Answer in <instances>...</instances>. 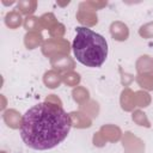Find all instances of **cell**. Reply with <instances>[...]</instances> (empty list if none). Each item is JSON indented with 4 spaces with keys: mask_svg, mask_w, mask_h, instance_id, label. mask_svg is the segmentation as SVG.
Returning a JSON list of instances; mask_svg holds the SVG:
<instances>
[{
    "mask_svg": "<svg viewBox=\"0 0 153 153\" xmlns=\"http://www.w3.org/2000/svg\"><path fill=\"white\" fill-rule=\"evenodd\" d=\"M71 128L72 121L63 106L43 102L33 105L23 115L20 136L27 147L45 151L61 143Z\"/></svg>",
    "mask_w": 153,
    "mask_h": 153,
    "instance_id": "cell-1",
    "label": "cell"
},
{
    "mask_svg": "<svg viewBox=\"0 0 153 153\" xmlns=\"http://www.w3.org/2000/svg\"><path fill=\"white\" fill-rule=\"evenodd\" d=\"M72 50L76 61L91 68L100 67L108 56V43L105 38L88 27L78 26L72 43Z\"/></svg>",
    "mask_w": 153,
    "mask_h": 153,
    "instance_id": "cell-2",
    "label": "cell"
},
{
    "mask_svg": "<svg viewBox=\"0 0 153 153\" xmlns=\"http://www.w3.org/2000/svg\"><path fill=\"white\" fill-rule=\"evenodd\" d=\"M72 45L66 38H48L41 45V51L45 57H55L60 55H69Z\"/></svg>",
    "mask_w": 153,
    "mask_h": 153,
    "instance_id": "cell-3",
    "label": "cell"
},
{
    "mask_svg": "<svg viewBox=\"0 0 153 153\" xmlns=\"http://www.w3.org/2000/svg\"><path fill=\"white\" fill-rule=\"evenodd\" d=\"M75 18L81 25H84V27H92L98 23L97 11L92 8L87 1H81L79 4Z\"/></svg>",
    "mask_w": 153,
    "mask_h": 153,
    "instance_id": "cell-4",
    "label": "cell"
},
{
    "mask_svg": "<svg viewBox=\"0 0 153 153\" xmlns=\"http://www.w3.org/2000/svg\"><path fill=\"white\" fill-rule=\"evenodd\" d=\"M124 153H145V142L131 131H124L121 139Z\"/></svg>",
    "mask_w": 153,
    "mask_h": 153,
    "instance_id": "cell-5",
    "label": "cell"
},
{
    "mask_svg": "<svg viewBox=\"0 0 153 153\" xmlns=\"http://www.w3.org/2000/svg\"><path fill=\"white\" fill-rule=\"evenodd\" d=\"M50 61V66L53 67V69H55L59 73H68L74 71L75 68V60L73 57H71L69 55H60V56H55L49 59Z\"/></svg>",
    "mask_w": 153,
    "mask_h": 153,
    "instance_id": "cell-6",
    "label": "cell"
},
{
    "mask_svg": "<svg viewBox=\"0 0 153 153\" xmlns=\"http://www.w3.org/2000/svg\"><path fill=\"white\" fill-rule=\"evenodd\" d=\"M110 35L115 41L124 42L129 38V27L126 23L121 20H115L110 24Z\"/></svg>",
    "mask_w": 153,
    "mask_h": 153,
    "instance_id": "cell-7",
    "label": "cell"
},
{
    "mask_svg": "<svg viewBox=\"0 0 153 153\" xmlns=\"http://www.w3.org/2000/svg\"><path fill=\"white\" fill-rule=\"evenodd\" d=\"M99 131L103 135V137L106 140V142H111V143L120 141L122 139V135H123L121 128L116 124H112V123L103 124L99 128Z\"/></svg>",
    "mask_w": 153,
    "mask_h": 153,
    "instance_id": "cell-8",
    "label": "cell"
},
{
    "mask_svg": "<svg viewBox=\"0 0 153 153\" xmlns=\"http://www.w3.org/2000/svg\"><path fill=\"white\" fill-rule=\"evenodd\" d=\"M5 124L11 129H20L23 124V115L16 109H7L2 112Z\"/></svg>",
    "mask_w": 153,
    "mask_h": 153,
    "instance_id": "cell-9",
    "label": "cell"
},
{
    "mask_svg": "<svg viewBox=\"0 0 153 153\" xmlns=\"http://www.w3.org/2000/svg\"><path fill=\"white\" fill-rule=\"evenodd\" d=\"M120 105H121V109L127 112H133L134 109L136 108L134 91L130 87H124L122 90L120 96Z\"/></svg>",
    "mask_w": 153,
    "mask_h": 153,
    "instance_id": "cell-10",
    "label": "cell"
},
{
    "mask_svg": "<svg viewBox=\"0 0 153 153\" xmlns=\"http://www.w3.org/2000/svg\"><path fill=\"white\" fill-rule=\"evenodd\" d=\"M69 117L72 121V127H74L76 129H86L92 126V118H90L87 115H85L80 110L71 111Z\"/></svg>",
    "mask_w": 153,
    "mask_h": 153,
    "instance_id": "cell-11",
    "label": "cell"
},
{
    "mask_svg": "<svg viewBox=\"0 0 153 153\" xmlns=\"http://www.w3.org/2000/svg\"><path fill=\"white\" fill-rule=\"evenodd\" d=\"M44 42L43 35L41 31H29L24 36V45L29 50H33L42 45Z\"/></svg>",
    "mask_w": 153,
    "mask_h": 153,
    "instance_id": "cell-12",
    "label": "cell"
},
{
    "mask_svg": "<svg viewBox=\"0 0 153 153\" xmlns=\"http://www.w3.org/2000/svg\"><path fill=\"white\" fill-rule=\"evenodd\" d=\"M5 24L8 29H12V30H16L18 29L23 23H24V19L22 17V13L18 11V10H12V11H8L6 14H5Z\"/></svg>",
    "mask_w": 153,
    "mask_h": 153,
    "instance_id": "cell-13",
    "label": "cell"
},
{
    "mask_svg": "<svg viewBox=\"0 0 153 153\" xmlns=\"http://www.w3.org/2000/svg\"><path fill=\"white\" fill-rule=\"evenodd\" d=\"M61 82H62V75L55 69H49L43 74V84L48 88H56L61 85Z\"/></svg>",
    "mask_w": 153,
    "mask_h": 153,
    "instance_id": "cell-14",
    "label": "cell"
},
{
    "mask_svg": "<svg viewBox=\"0 0 153 153\" xmlns=\"http://www.w3.org/2000/svg\"><path fill=\"white\" fill-rule=\"evenodd\" d=\"M135 69H136L137 74L153 71V56H151L148 54H143V55L139 56L135 62Z\"/></svg>",
    "mask_w": 153,
    "mask_h": 153,
    "instance_id": "cell-15",
    "label": "cell"
},
{
    "mask_svg": "<svg viewBox=\"0 0 153 153\" xmlns=\"http://www.w3.org/2000/svg\"><path fill=\"white\" fill-rule=\"evenodd\" d=\"M135 81L143 91H153V71L136 74Z\"/></svg>",
    "mask_w": 153,
    "mask_h": 153,
    "instance_id": "cell-16",
    "label": "cell"
},
{
    "mask_svg": "<svg viewBox=\"0 0 153 153\" xmlns=\"http://www.w3.org/2000/svg\"><path fill=\"white\" fill-rule=\"evenodd\" d=\"M72 98L73 100L79 104V105H82L85 104L86 102H88L91 98H90V91L85 87V86H76L72 90Z\"/></svg>",
    "mask_w": 153,
    "mask_h": 153,
    "instance_id": "cell-17",
    "label": "cell"
},
{
    "mask_svg": "<svg viewBox=\"0 0 153 153\" xmlns=\"http://www.w3.org/2000/svg\"><path fill=\"white\" fill-rule=\"evenodd\" d=\"M79 110L81 112H84L85 115H87L90 118H96L99 114V103L94 99H90L88 102H86L82 105H79Z\"/></svg>",
    "mask_w": 153,
    "mask_h": 153,
    "instance_id": "cell-18",
    "label": "cell"
},
{
    "mask_svg": "<svg viewBox=\"0 0 153 153\" xmlns=\"http://www.w3.org/2000/svg\"><path fill=\"white\" fill-rule=\"evenodd\" d=\"M38 2L36 0H19L17 2V10L24 16H32L37 10Z\"/></svg>",
    "mask_w": 153,
    "mask_h": 153,
    "instance_id": "cell-19",
    "label": "cell"
},
{
    "mask_svg": "<svg viewBox=\"0 0 153 153\" xmlns=\"http://www.w3.org/2000/svg\"><path fill=\"white\" fill-rule=\"evenodd\" d=\"M134 97H135V105L137 108H147L152 103V97L147 91L143 90L135 91Z\"/></svg>",
    "mask_w": 153,
    "mask_h": 153,
    "instance_id": "cell-20",
    "label": "cell"
},
{
    "mask_svg": "<svg viewBox=\"0 0 153 153\" xmlns=\"http://www.w3.org/2000/svg\"><path fill=\"white\" fill-rule=\"evenodd\" d=\"M23 26L24 29L29 32V31H41L42 32V25H41V20L38 17H35V16H27L25 17L24 19V23H23Z\"/></svg>",
    "mask_w": 153,
    "mask_h": 153,
    "instance_id": "cell-21",
    "label": "cell"
},
{
    "mask_svg": "<svg viewBox=\"0 0 153 153\" xmlns=\"http://www.w3.org/2000/svg\"><path fill=\"white\" fill-rule=\"evenodd\" d=\"M81 81V75L78 73V72H68V73H65L62 74V82L66 85V86H69V87H76L79 86Z\"/></svg>",
    "mask_w": 153,
    "mask_h": 153,
    "instance_id": "cell-22",
    "label": "cell"
},
{
    "mask_svg": "<svg viewBox=\"0 0 153 153\" xmlns=\"http://www.w3.org/2000/svg\"><path fill=\"white\" fill-rule=\"evenodd\" d=\"M131 120H133V122H134L135 124H137V126H140V127L151 128V122H149L147 115H146L142 110H140V109L134 110V111L131 112Z\"/></svg>",
    "mask_w": 153,
    "mask_h": 153,
    "instance_id": "cell-23",
    "label": "cell"
},
{
    "mask_svg": "<svg viewBox=\"0 0 153 153\" xmlns=\"http://www.w3.org/2000/svg\"><path fill=\"white\" fill-rule=\"evenodd\" d=\"M39 20H41V25H42V29H45V30H50L53 26H55L59 20L56 19L55 14L53 12H47V13H43L41 17H39Z\"/></svg>",
    "mask_w": 153,
    "mask_h": 153,
    "instance_id": "cell-24",
    "label": "cell"
},
{
    "mask_svg": "<svg viewBox=\"0 0 153 153\" xmlns=\"http://www.w3.org/2000/svg\"><path fill=\"white\" fill-rule=\"evenodd\" d=\"M49 35L51 38H63L65 33H66V26L62 23H57L55 26H53L49 31Z\"/></svg>",
    "mask_w": 153,
    "mask_h": 153,
    "instance_id": "cell-25",
    "label": "cell"
},
{
    "mask_svg": "<svg viewBox=\"0 0 153 153\" xmlns=\"http://www.w3.org/2000/svg\"><path fill=\"white\" fill-rule=\"evenodd\" d=\"M139 35H140V37H142L145 39L153 38V22L141 25L139 29Z\"/></svg>",
    "mask_w": 153,
    "mask_h": 153,
    "instance_id": "cell-26",
    "label": "cell"
},
{
    "mask_svg": "<svg viewBox=\"0 0 153 153\" xmlns=\"http://www.w3.org/2000/svg\"><path fill=\"white\" fill-rule=\"evenodd\" d=\"M92 142L96 147H104L106 145V140L103 137V135L100 134V131H96L93 134V137H92Z\"/></svg>",
    "mask_w": 153,
    "mask_h": 153,
    "instance_id": "cell-27",
    "label": "cell"
},
{
    "mask_svg": "<svg viewBox=\"0 0 153 153\" xmlns=\"http://www.w3.org/2000/svg\"><path fill=\"white\" fill-rule=\"evenodd\" d=\"M44 102L47 103H50V104H54V105H57V106H62V100L56 96V94H49Z\"/></svg>",
    "mask_w": 153,
    "mask_h": 153,
    "instance_id": "cell-28",
    "label": "cell"
},
{
    "mask_svg": "<svg viewBox=\"0 0 153 153\" xmlns=\"http://www.w3.org/2000/svg\"><path fill=\"white\" fill-rule=\"evenodd\" d=\"M87 2H88V5H90L92 8H94L96 11H98V10H100V8H103V7L106 6V1H94V0H88Z\"/></svg>",
    "mask_w": 153,
    "mask_h": 153,
    "instance_id": "cell-29",
    "label": "cell"
},
{
    "mask_svg": "<svg viewBox=\"0 0 153 153\" xmlns=\"http://www.w3.org/2000/svg\"><path fill=\"white\" fill-rule=\"evenodd\" d=\"M0 153H7V152H5V151H1V152H0Z\"/></svg>",
    "mask_w": 153,
    "mask_h": 153,
    "instance_id": "cell-30",
    "label": "cell"
}]
</instances>
